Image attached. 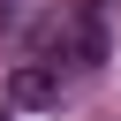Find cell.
I'll return each mask as SVG.
<instances>
[{"label":"cell","instance_id":"cell-1","mask_svg":"<svg viewBox=\"0 0 121 121\" xmlns=\"http://www.w3.org/2000/svg\"><path fill=\"white\" fill-rule=\"evenodd\" d=\"M38 60H68V68H98L106 60V23H98V8L83 0V8H60V15H45V30H38Z\"/></svg>","mask_w":121,"mask_h":121},{"label":"cell","instance_id":"cell-2","mask_svg":"<svg viewBox=\"0 0 121 121\" xmlns=\"http://www.w3.org/2000/svg\"><path fill=\"white\" fill-rule=\"evenodd\" d=\"M8 106H60V68L53 60H15V76H8Z\"/></svg>","mask_w":121,"mask_h":121},{"label":"cell","instance_id":"cell-3","mask_svg":"<svg viewBox=\"0 0 121 121\" xmlns=\"http://www.w3.org/2000/svg\"><path fill=\"white\" fill-rule=\"evenodd\" d=\"M0 121H15V106H8V98H0Z\"/></svg>","mask_w":121,"mask_h":121}]
</instances>
